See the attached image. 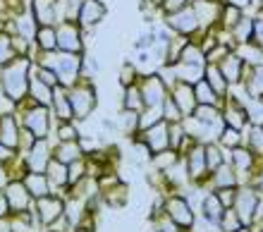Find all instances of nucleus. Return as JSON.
<instances>
[{
	"instance_id": "nucleus-2",
	"label": "nucleus",
	"mask_w": 263,
	"mask_h": 232,
	"mask_svg": "<svg viewBox=\"0 0 263 232\" xmlns=\"http://www.w3.org/2000/svg\"><path fill=\"white\" fill-rule=\"evenodd\" d=\"M251 211H254V194L244 191L242 197H239V213H242L244 220H249L251 218Z\"/></svg>"
},
{
	"instance_id": "nucleus-7",
	"label": "nucleus",
	"mask_w": 263,
	"mask_h": 232,
	"mask_svg": "<svg viewBox=\"0 0 263 232\" xmlns=\"http://www.w3.org/2000/svg\"><path fill=\"white\" fill-rule=\"evenodd\" d=\"M206 213H208V218H213V220H218L220 218V201L215 197H211V199H206Z\"/></svg>"
},
{
	"instance_id": "nucleus-3",
	"label": "nucleus",
	"mask_w": 263,
	"mask_h": 232,
	"mask_svg": "<svg viewBox=\"0 0 263 232\" xmlns=\"http://www.w3.org/2000/svg\"><path fill=\"white\" fill-rule=\"evenodd\" d=\"M225 75H220L218 69H208V82H211V86H213V91H218V94H222L225 91V79H222Z\"/></svg>"
},
{
	"instance_id": "nucleus-4",
	"label": "nucleus",
	"mask_w": 263,
	"mask_h": 232,
	"mask_svg": "<svg viewBox=\"0 0 263 232\" xmlns=\"http://www.w3.org/2000/svg\"><path fill=\"white\" fill-rule=\"evenodd\" d=\"M173 216L180 220V223H184V225H189V223H192V216H189L187 206L182 204V201H175V204H173Z\"/></svg>"
},
{
	"instance_id": "nucleus-12",
	"label": "nucleus",
	"mask_w": 263,
	"mask_h": 232,
	"mask_svg": "<svg viewBox=\"0 0 263 232\" xmlns=\"http://www.w3.org/2000/svg\"><path fill=\"white\" fill-rule=\"evenodd\" d=\"M208 163H211V165L220 163V156H218V151H215V149H208Z\"/></svg>"
},
{
	"instance_id": "nucleus-10",
	"label": "nucleus",
	"mask_w": 263,
	"mask_h": 232,
	"mask_svg": "<svg viewBox=\"0 0 263 232\" xmlns=\"http://www.w3.org/2000/svg\"><path fill=\"white\" fill-rule=\"evenodd\" d=\"M249 115L254 117V122L261 124L263 122V103H254V105H249Z\"/></svg>"
},
{
	"instance_id": "nucleus-13",
	"label": "nucleus",
	"mask_w": 263,
	"mask_h": 232,
	"mask_svg": "<svg viewBox=\"0 0 263 232\" xmlns=\"http://www.w3.org/2000/svg\"><path fill=\"white\" fill-rule=\"evenodd\" d=\"M230 3H232V5H235V7H244V5H247V3H249V0H230Z\"/></svg>"
},
{
	"instance_id": "nucleus-8",
	"label": "nucleus",
	"mask_w": 263,
	"mask_h": 232,
	"mask_svg": "<svg viewBox=\"0 0 263 232\" xmlns=\"http://www.w3.org/2000/svg\"><path fill=\"white\" fill-rule=\"evenodd\" d=\"M228 122L232 124V127H242V122H244V110H239V108L230 110V113H228Z\"/></svg>"
},
{
	"instance_id": "nucleus-9",
	"label": "nucleus",
	"mask_w": 263,
	"mask_h": 232,
	"mask_svg": "<svg viewBox=\"0 0 263 232\" xmlns=\"http://www.w3.org/2000/svg\"><path fill=\"white\" fill-rule=\"evenodd\" d=\"M201 170H203V151H194V156H192V172L201 175Z\"/></svg>"
},
{
	"instance_id": "nucleus-5",
	"label": "nucleus",
	"mask_w": 263,
	"mask_h": 232,
	"mask_svg": "<svg viewBox=\"0 0 263 232\" xmlns=\"http://www.w3.org/2000/svg\"><path fill=\"white\" fill-rule=\"evenodd\" d=\"M196 94H199V101L203 103V105L215 103V91L208 89V84H199V86H196Z\"/></svg>"
},
{
	"instance_id": "nucleus-6",
	"label": "nucleus",
	"mask_w": 263,
	"mask_h": 232,
	"mask_svg": "<svg viewBox=\"0 0 263 232\" xmlns=\"http://www.w3.org/2000/svg\"><path fill=\"white\" fill-rule=\"evenodd\" d=\"M249 91L251 94H263V67H256L254 69V79L249 82Z\"/></svg>"
},
{
	"instance_id": "nucleus-11",
	"label": "nucleus",
	"mask_w": 263,
	"mask_h": 232,
	"mask_svg": "<svg viewBox=\"0 0 263 232\" xmlns=\"http://www.w3.org/2000/svg\"><path fill=\"white\" fill-rule=\"evenodd\" d=\"M254 36H256V46L263 48V17L254 22Z\"/></svg>"
},
{
	"instance_id": "nucleus-1",
	"label": "nucleus",
	"mask_w": 263,
	"mask_h": 232,
	"mask_svg": "<svg viewBox=\"0 0 263 232\" xmlns=\"http://www.w3.org/2000/svg\"><path fill=\"white\" fill-rule=\"evenodd\" d=\"M239 67H242L239 58L230 55L228 60H225V65H222V75H225V79H230V82H237V79H239Z\"/></svg>"
}]
</instances>
